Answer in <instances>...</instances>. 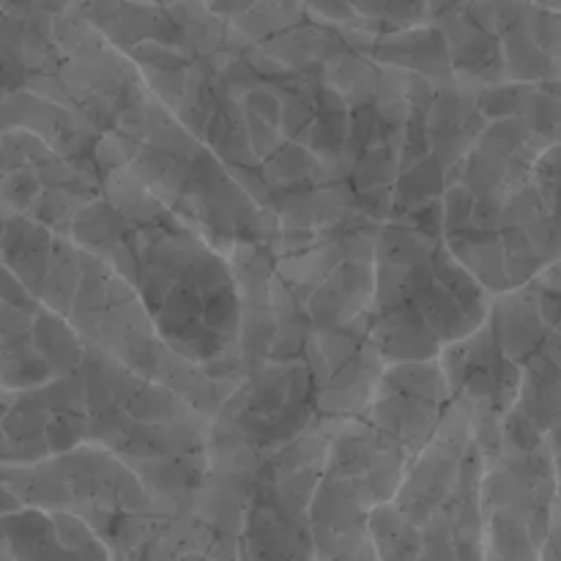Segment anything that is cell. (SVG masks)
Wrapping results in <instances>:
<instances>
[{"label": "cell", "mask_w": 561, "mask_h": 561, "mask_svg": "<svg viewBox=\"0 0 561 561\" xmlns=\"http://www.w3.org/2000/svg\"><path fill=\"white\" fill-rule=\"evenodd\" d=\"M376 403L378 427L394 444L416 455L438 433L444 409V381L436 365H398L387 373Z\"/></svg>", "instance_id": "cell-1"}, {"label": "cell", "mask_w": 561, "mask_h": 561, "mask_svg": "<svg viewBox=\"0 0 561 561\" xmlns=\"http://www.w3.org/2000/svg\"><path fill=\"white\" fill-rule=\"evenodd\" d=\"M53 236L42 225L31 222L25 217L5 219L3 236H0V255L5 266L25 283L36 299H42L44 283H47L49 257H53Z\"/></svg>", "instance_id": "cell-2"}, {"label": "cell", "mask_w": 561, "mask_h": 561, "mask_svg": "<svg viewBox=\"0 0 561 561\" xmlns=\"http://www.w3.org/2000/svg\"><path fill=\"white\" fill-rule=\"evenodd\" d=\"M16 510H22L20 496L14 491H9V485H0V518L16 513Z\"/></svg>", "instance_id": "cell-3"}]
</instances>
